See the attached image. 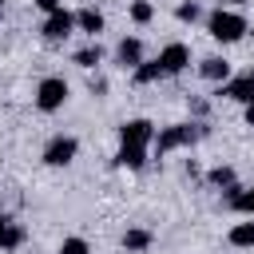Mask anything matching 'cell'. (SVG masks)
<instances>
[{"label": "cell", "instance_id": "7c38bea8", "mask_svg": "<svg viewBox=\"0 0 254 254\" xmlns=\"http://www.w3.org/2000/svg\"><path fill=\"white\" fill-rule=\"evenodd\" d=\"M115 167H127V171H143L147 167V147H123L115 151Z\"/></svg>", "mask_w": 254, "mask_h": 254}, {"label": "cell", "instance_id": "83f0119b", "mask_svg": "<svg viewBox=\"0 0 254 254\" xmlns=\"http://www.w3.org/2000/svg\"><path fill=\"white\" fill-rule=\"evenodd\" d=\"M198 4H222V0H198Z\"/></svg>", "mask_w": 254, "mask_h": 254}, {"label": "cell", "instance_id": "9c48e42d", "mask_svg": "<svg viewBox=\"0 0 254 254\" xmlns=\"http://www.w3.org/2000/svg\"><path fill=\"white\" fill-rule=\"evenodd\" d=\"M143 60H147V56H143V40H139V36H123V40L115 44V64H119L123 71H135Z\"/></svg>", "mask_w": 254, "mask_h": 254}, {"label": "cell", "instance_id": "5bb4252c", "mask_svg": "<svg viewBox=\"0 0 254 254\" xmlns=\"http://www.w3.org/2000/svg\"><path fill=\"white\" fill-rule=\"evenodd\" d=\"M151 230H143V226H131L127 234H123V250L127 254H143V250H151Z\"/></svg>", "mask_w": 254, "mask_h": 254}, {"label": "cell", "instance_id": "4316f807", "mask_svg": "<svg viewBox=\"0 0 254 254\" xmlns=\"http://www.w3.org/2000/svg\"><path fill=\"white\" fill-rule=\"evenodd\" d=\"M246 0H222V8H242Z\"/></svg>", "mask_w": 254, "mask_h": 254}, {"label": "cell", "instance_id": "3957f363", "mask_svg": "<svg viewBox=\"0 0 254 254\" xmlns=\"http://www.w3.org/2000/svg\"><path fill=\"white\" fill-rule=\"evenodd\" d=\"M67 95H71V87H67V79L64 75H44L40 83H36V107L44 111V115H52V111H60L64 103H67Z\"/></svg>", "mask_w": 254, "mask_h": 254}, {"label": "cell", "instance_id": "d4e9b609", "mask_svg": "<svg viewBox=\"0 0 254 254\" xmlns=\"http://www.w3.org/2000/svg\"><path fill=\"white\" fill-rule=\"evenodd\" d=\"M190 111L194 115H206V99H190Z\"/></svg>", "mask_w": 254, "mask_h": 254}, {"label": "cell", "instance_id": "7402d4cb", "mask_svg": "<svg viewBox=\"0 0 254 254\" xmlns=\"http://www.w3.org/2000/svg\"><path fill=\"white\" fill-rule=\"evenodd\" d=\"M20 242H24V226H16V222H12V226H8V238H4V250H16Z\"/></svg>", "mask_w": 254, "mask_h": 254}, {"label": "cell", "instance_id": "8fae6325", "mask_svg": "<svg viewBox=\"0 0 254 254\" xmlns=\"http://www.w3.org/2000/svg\"><path fill=\"white\" fill-rule=\"evenodd\" d=\"M198 75L210 79V83H226L234 71H230V60H222V56H206V60L198 64Z\"/></svg>", "mask_w": 254, "mask_h": 254}, {"label": "cell", "instance_id": "6da1fadb", "mask_svg": "<svg viewBox=\"0 0 254 254\" xmlns=\"http://www.w3.org/2000/svg\"><path fill=\"white\" fill-rule=\"evenodd\" d=\"M206 32H210V40H218V44H238L246 32H250V24H246V16L242 12H234V8H214L210 16H206Z\"/></svg>", "mask_w": 254, "mask_h": 254}, {"label": "cell", "instance_id": "603a6c76", "mask_svg": "<svg viewBox=\"0 0 254 254\" xmlns=\"http://www.w3.org/2000/svg\"><path fill=\"white\" fill-rule=\"evenodd\" d=\"M32 4H36L44 16H48V12H56V8H64V0H32Z\"/></svg>", "mask_w": 254, "mask_h": 254}, {"label": "cell", "instance_id": "4fadbf2b", "mask_svg": "<svg viewBox=\"0 0 254 254\" xmlns=\"http://www.w3.org/2000/svg\"><path fill=\"white\" fill-rule=\"evenodd\" d=\"M226 202H230V210L254 218V187H230L226 190Z\"/></svg>", "mask_w": 254, "mask_h": 254}, {"label": "cell", "instance_id": "277c9868", "mask_svg": "<svg viewBox=\"0 0 254 254\" xmlns=\"http://www.w3.org/2000/svg\"><path fill=\"white\" fill-rule=\"evenodd\" d=\"M75 155H79V139L75 135H52L44 143V151H40L44 167H71Z\"/></svg>", "mask_w": 254, "mask_h": 254}, {"label": "cell", "instance_id": "2e32d148", "mask_svg": "<svg viewBox=\"0 0 254 254\" xmlns=\"http://www.w3.org/2000/svg\"><path fill=\"white\" fill-rule=\"evenodd\" d=\"M226 238H230V246H238V250H250V246H254V222H234Z\"/></svg>", "mask_w": 254, "mask_h": 254}, {"label": "cell", "instance_id": "e0dca14e", "mask_svg": "<svg viewBox=\"0 0 254 254\" xmlns=\"http://www.w3.org/2000/svg\"><path fill=\"white\" fill-rule=\"evenodd\" d=\"M71 60H75L79 67H87V71H91V67H99V64H103V48H99V44H87V48H79Z\"/></svg>", "mask_w": 254, "mask_h": 254}, {"label": "cell", "instance_id": "d6986e66", "mask_svg": "<svg viewBox=\"0 0 254 254\" xmlns=\"http://www.w3.org/2000/svg\"><path fill=\"white\" fill-rule=\"evenodd\" d=\"M206 183L210 187H238V179H234V167H210V175H206Z\"/></svg>", "mask_w": 254, "mask_h": 254}, {"label": "cell", "instance_id": "44dd1931", "mask_svg": "<svg viewBox=\"0 0 254 254\" xmlns=\"http://www.w3.org/2000/svg\"><path fill=\"white\" fill-rule=\"evenodd\" d=\"M56 254H91V246H87V238L71 234V238H64V242H60V250H56Z\"/></svg>", "mask_w": 254, "mask_h": 254}, {"label": "cell", "instance_id": "30bf717a", "mask_svg": "<svg viewBox=\"0 0 254 254\" xmlns=\"http://www.w3.org/2000/svg\"><path fill=\"white\" fill-rule=\"evenodd\" d=\"M75 28H79V32H87V36L95 40V36L107 28V20H103V12H99L95 4H87V8H79V12H75Z\"/></svg>", "mask_w": 254, "mask_h": 254}, {"label": "cell", "instance_id": "8992f818", "mask_svg": "<svg viewBox=\"0 0 254 254\" xmlns=\"http://www.w3.org/2000/svg\"><path fill=\"white\" fill-rule=\"evenodd\" d=\"M40 32H44V40H52V44L67 40V36L75 32V12H67V8L48 12V16H44V24H40Z\"/></svg>", "mask_w": 254, "mask_h": 254}, {"label": "cell", "instance_id": "ac0fdd59", "mask_svg": "<svg viewBox=\"0 0 254 254\" xmlns=\"http://www.w3.org/2000/svg\"><path fill=\"white\" fill-rule=\"evenodd\" d=\"M127 16H131L135 24H151V20H155V4H151V0H131V4H127Z\"/></svg>", "mask_w": 254, "mask_h": 254}, {"label": "cell", "instance_id": "9a60e30c", "mask_svg": "<svg viewBox=\"0 0 254 254\" xmlns=\"http://www.w3.org/2000/svg\"><path fill=\"white\" fill-rule=\"evenodd\" d=\"M131 79L143 87V83H159V79H167V75H163V64H159V60H143V64L131 71Z\"/></svg>", "mask_w": 254, "mask_h": 254}, {"label": "cell", "instance_id": "ffe728a7", "mask_svg": "<svg viewBox=\"0 0 254 254\" xmlns=\"http://www.w3.org/2000/svg\"><path fill=\"white\" fill-rule=\"evenodd\" d=\"M175 20H183V24H194V20H202V4H198V0H183V4L175 8Z\"/></svg>", "mask_w": 254, "mask_h": 254}, {"label": "cell", "instance_id": "484cf974", "mask_svg": "<svg viewBox=\"0 0 254 254\" xmlns=\"http://www.w3.org/2000/svg\"><path fill=\"white\" fill-rule=\"evenodd\" d=\"M242 115H246V123H250V127H254V99H250V103H246V111H242Z\"/></svg>", "mask_w": 254, "mask_h": 254}, {"label": "cell", "instance_id": "f1b7e54d", "mask_svg": "<svg viewBox=\"0 0 254 254\" xmlns=\"http://www.w3.org/2000/svg\"><path fill=\"white\" fill-rule=\"evenodd\" d=\"M0 8H4V0H0Z\"/></svg>", "mask_w": 254, "mask_h": 254}, {"label": "cell", "instance_id": "7a4b0ae2", "mask_svg": "<svg viewBox=\"0 0 254 254\" xmlns=\"http://www.w3.org/2000/svg\"><path fill=\"white\" fill-rule=\"evenodd\" d=\"M202 135H206V127H202V123H171V127H163V131L155 135V151H159V155H167V151H179V147L198 143Z\"/></svg>", "mask_w": 254, "mask_h": 254}, {"label": "cell", "instance_id": "cb8c5ba5", "mask_svg": "<svg viewBox=\"0 0 254 254\" xmlns=\"http://www.w3.org/2000/svg\"><path fill=\"white\" fill-rule=\"evenodd\" d=\"M8 226H12V218L0 210V250H4V238H8Z\"/></svg>", "mask_w": 254, "mask_h": 254}, {"label": "cell", "instance_id": "5b68a950", "mask_svg": "<svg viewBox=\"0 0 254 254\" xmlns=\"http://www.w3.org/2000/svg\"><path fill=\"white\" fill-rule=\"evenodd\" d=\"M155 135H159V131H155V123H151V119H143V115H139V119H123V123H119V143H123V147H151V143H155Z\"/></svg>", "mask_w": 254, "mask_h": 254}, {"label": "cell", "instance_id": "52a82bcc", "mask_svg": "<svg viewBox=\"0 0 254 254\" xmlns=\"http://www.w3.org/2000/svg\"><path fill=\"white\" fill-rule=\"evenodd\" d=\"M218 99H234V103H250L254 99V71H242V75H230L226 83H218V91H214Z\"/></svg>", "mask_w": 254, "mask_h": 254}, {"label": "cell", "instance_id": "ba28073f", "mask_svg": "<svg viewBox=\"0 0 254 254\" xmlns=\"http://www.w3.org/2000/svg\"><path fill=\"white\" fill-rule=\"evenodd\" d=\"M159 64H163V75H179V71H187V64H190V48L187 44H167V48H159V56H155Z\"/></svg>", "mask_w": 254, "mask_h": 254}]
</instances>
